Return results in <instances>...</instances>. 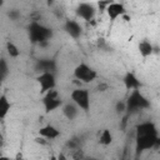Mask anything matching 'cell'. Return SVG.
Wrapping results in <instances>:
<instances>
[{"label": "cell", "instance_id": "11", "mask_svg": "<svg viewBox=\"0 0 160 160\" xmlns=\"http://www.w3.org/2000/svg\"><path fill=\"white\" fill-rule=\"evenodd\" d=\"M36 69L42 74V72H52L56 69V62L51 59H41L36 64Z\"/></svg>", "mask_w": 160, "mask_h": 160}, {"label": "cell", "instance_id": "18", "mask_svg": "<svg viewBox=\"0 0 160 160\" xmlns=\"http://www.w3.org/2000/svg\"><path fill=\"white\" fill-rule=\"evenodd\" d=\"M6 50H8V54L11 56V58H18L20 55V50L18 49V46L15 44H12L11 41H8L6 42Z\"/></svg>", "mask_w": 160, "mask_h": 160}, {"label": "cell", "instance_id": "3", "mask_svg": "<svg viewBox=\"0 0 160 160\" xmlns=\"http://www.w3.org/2000/svg\"><path fill=\"white\" fill-rule=\"evenodd\" d=\"M126 111L128 112H135L138 110H144V109H148L150 106V102L149 100L140 92V90H132L131 94L129 95L126 102Z\"/></svg>", "mask_w": 160, "mask_h": 160}, {"label": "cell", "instance_id": "16", "mask_svg": "<svg viewBox=\"0 0 160 160\" xmlns=\"http://www.w3.org/2000/svg\"><path fill=\"white\" fill-rule=\"evenodd\" d=\"M112 142V135L110 132V130L104 129L102 132L100 134V144L102 145H110Z\"/></svg>", "mask_w": 160, "mask_h": 160}, {"label": "cell", "instance_id": "15", "mask_svg": "<svg viewBox=\"0 0 160 160\" xmlns=\"http://www.w3.org/2000/svg\"><path fill=\"white\" fill-rule=\"evenodd\" d=\"M139 51L141 54V56L146 58L149 55L152 54V45L148 41V40H142L140 44H139Z\"/></svg>", "mask_w": 160, "mask_h": 160}, {"label": "cell", "instance_id": "10", "mask_svg": "<svg viewBox=\"0 0 160 160\" xmlns=\"http://www.w3.org/2000/svg\"><path fill=\"white\" fill-rule=\"evenodd\" d=\"M65 30H66V32L71 36V38H74V39H78L80 35H81V26H80V24L78 22V21H75V20H68L66 22H65Z\"/></svg>", "mask_w": 160, "mask_h": 160}, {"label": "cell", "instance_id": "6", "mask_svg": "<svg viewBox=\"0 0 160 160\" xmlns=\"http://www.w3.org/2000/svg\"><path fill=\"white\" fill-rule=\"evenodd\" d=\"M42 102H44V108H45L46 112L54 111L62 105V100L59 98V92L56 90L48 91L42 99Z\"/></svg>", "mask_w": 160, "mask_h": 160}, {"label": "cell", "instance_id": "17", "mask_svg": "<svg viewBox=\"0 0 160 160\" xmlns=\"http://www.w3.org/2000/svg\"><path fill=\"white\" fill-rule=\"evenodd\" d=\"M76 112H78V110H76V108H75L74 105L68 104V105L64 106V114H65V116H66L68 119L72 120V119L76 116Z\"/></svg>", "mask_w": 160, "mask_h": 160}, {"label": "cell", "instance_id": "13", "mask_svg": "<svg viewBox=\"0 0 160 160\" xmlns=\"http://www.w3.org/2000/svg\"><path fill=\"white\" fill-rule=\"evenodd\" d=\"M39 134H40V136H42L45 139H56L60 135V130H58L52 125H46L39 130Z\"/></svg>", "mask_w": 160, "mask_h": 160}, {"label": "cell", "instance_id": "4", "mask_svg": "<svg viewBox=\"0 0 160 160\" xmlns=\"http://www.w3.org/2000/svg\"><path fill=\"white\" fill-rule=\"evenodd\" d=\"M74 76H75L78 80L82 81V82H91V81H94V80L96 79L98 74H96V71H95L91 66H89V65L85 64V62H81V64H79V65L75 68V70H74Z\"/></svg>", "mask_w": 160, "mask_h": 160}, {"label": "cell", "instance_id": "21", "mask_svg": "<svg viewBox=\"0 0 160 160\" xmlns=\"http://www.w3.org/2000/svg\"><path fill=\"white\" fill-rule=\"evenodd\" d=\"M124 108H125V110H126V105H125V104H118V106H116L118 111H122Z\"/></svg>", "mask_w": 160, "mask_h": 160}, {"label": "cell", "instance_id": "12", "mask_svg": "<svg viewBox=\"0 0 160 160\" xmlns=\"http://www.w3.org/2000/svg\"><path fill=\"white\" fill-rule=\"evenodd\" d=\"M124 84L126 86V89L129 90H139V88L141 86L139 79L132 74V72H128L124 78Z\"/></svg>", "mask_w": 160, "mask_h": 160}, {"label": "cell", "instance_id": "24", "mask_svg": "<svg viewBox=\"0 0 160 160\" xmlns=\"http://www.w3.org/2000/svg\"><path fill=\"white\" fill-rule=\"evenodd\" d=\"M58 160H66V158H65L64 154H60V155L58 156Z\"/></svg>", "mask_w": 160, "mask_h": 160}, {"label": "cell", "instance_id": "14", "mask_svg": "<svg viewBox=\"0 0 160 160\" xmlns=\"http://www.w3.org/2000/svg\"><path fill=\"white\" fill-rule=\"evenodd\" d=\"M10 106L11 105L8 101V98L5 95H1L0 96V119H4L8 115V112L10 110Z\"/></svg>", "mask_w": 160, "mask_h": 160}, {"label": "cell", "instance_id": "26", "mask_svg": "<svg viewBox=\"0 0 160 160\" xmlns=\"http://www.w3.org/2000/svg\"><path fill=\"white\" fill-rule=\"evenodd\" d=\"M84 160H99V159H95V158H90V159H84Z\"/></svg>", "mask_w": 160, "mask_h": 160}, {"label": "cell", "instance_id": "7", "mask_svg": "<svg viewBox=\"0 0 160 160\" xmlns=\"http://www.w3.org/2000/svg\"><path fill=\"white\" fill-rule=\"evenodd\" d=\"M38 82L40 84V89L42 92H48L50 90H54L56 81H55V76L52 72H42L38 76Z\"/></svg>", "mask_w": 160, "mask_h": 160}, {"label": "cell", "instance_id": "8", "mask_svg": "<svg viewBox=\"0 0 160 160\" xmlns=\"http://www.w3.org/2000/svg\"><path fill=\"white\" fill-rule=\"evenodd\" d=\"M76 14H78L81 19H84V20H86V21H90V20L94 18V15H95V9H94V6H92L91 4L82 2V4H80V5L78 6Z\"/></svg>", "mask_w": 160, "mask_h": 160}, {"label": "cell", "instance_id": "19", "mask_svg": "<svg viewBox=\"0 0 160 160\" xmlns=\"http://www.w3.org/2000/svg\"><path fill=\"white\" fill-rule=\"evenodd\" d=\"M8 74V64L5 61V59H1L0 61V75H1V79H5Z\"/></svg>", "mask_w": 160, "mask_h": 160}, {"label": "cell", "instance_id": "22", "mask_svg": "<svg viewBox=\"0 0 160 160\" xmlns=\"http://www.w3.org/2000/svg\"><path fill=\"white\" fill-rule=\"evenodd\" d=\"M44 139H45V138H42V136H41V138H36V139H35V141H36V142H39V144H46V141H45Z\"/></svg>", "mask_w": 160, "mask_h": 160}, {"label": "cell", "instance_id": "5", "mask_svg": "<svg viewBox=\"0 0 160 160\" xmlns=\"http://www.w3.org/2000/svg\"><path fill=\"white\" fill-rule=\"evenodd\" d=\"M71 100L84 111H89L90 109V94L86 89H75L70 94Z\"/></svg>", "mask_w": 160, "mask_h": 160}, {"label": "cell", "instance_id": "25", "mask_svg": "<svg viewBox=\"0 0 160 160\" xmlns=\"http://www.w3.org/2000/svg\"><path fill=\"white\" fill-rule=\"evenodd\" d=\"M0 160H11L9 156H5V155H2V156H0Z\"/></svg>", "mask_w": 160, "mask_h": 160}, {"label": "cell", "instance_id": "20", "mask_svg": "<svg viewBox=\"0 0 160 160\" xmlns=\"http://www.w3.org/2000/svg\"><path fill=\"white\" fill-rule=\"evenodd\" d=\"M72 159H74V160H84V159H85L84 151H82L81 149H75L74 152H72Z\"/></svg>", "mask_w": 160, "mask_h": 160}, {"label": "cell", "instance_id": "23", "mask_svg": "<svg viewBox=\"0 0 160 160\" xmlns=\"http://www.w3.org/2000/svg\"><path fill=\"white\" fill-rule=\"evenodd\" d=\"M106 88H108V85H106V84H101V85H99V86H98L99 91H100V89H106Z\"/></svg>", "mask_w": 160, "mask_h": 160}, {"label": "cell", "instance_id": "1", "mask_svg": "<svg viewBox=\"0 0 160 160\" xmlns=\"http://www.w3.org/2000/svg\"><path fill=\"white\" fill-rule=\"evenodd\" d=\"M160 146V138L158 136V130L154 122L145 121L136 126L135 134V150L136 155L141 154L145 150L159 148Z\"/></svg>", "mask_w": 160, "mask_h": 160}, {"label": "cell", "instance_id": "9", "mask_svg": "<svg viewBox=\"0 0 160 160\" xmlns=\"http://www.w3.org/2000/svg\"><path fill=\"white\" fill-rule=\"evenodd\" d=\"M106 12L110 18L111 21H114L115 19H118L119 16L124 15L126 12L125 8L122 4H119V2H110V5L106 8Z\"/></svg>", "mask_w": 160, "mask_h": 160}, {"label": "cell", "instance_id": "2", "mask_svg": "<svg viewBox=\"0 0 160 160\" xmlns=\"http://www.w3.org/2000/svg\"><path fill=\"white\" fill-rule=\"evenodd\" d=\"M52 35V30L45 25H41L36 21H32L29 26V36L31 42L34 44H41L45 42L48 39H50Z\"/></svg>", "mask_w": 160, "mask_h": 160}]
</instances>
